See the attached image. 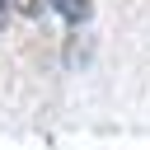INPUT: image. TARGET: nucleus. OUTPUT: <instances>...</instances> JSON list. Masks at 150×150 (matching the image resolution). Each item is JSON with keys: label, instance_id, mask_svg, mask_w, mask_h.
<instances>
[{"label": "nucleus", "instance_id": "obj_1", "mask_svg": "<svg viewBox=\"0 0 150 150\" xmlns=\"http://www.w3.org/2000/svg\"><path fill=\"white\" fill-rule=\"evenodd\" d=\"M56 5V14L66 19V23H80L84 14H89V0H52Z\"/></svg>", "mask_w": 150, "mask_h": 150}, {"label": "nucleus", "instance_id": "obj_2", "mask_svg": "<svg viewBox=\"0 0 150 150\" xmlns=\"http://www.w3.org/2000/svg\"><path fill=\"white\" fill-rule=\"evenodd\" d=\"M9 14H14V0H0V28L9 23Z\"/></svg>", "mask_w": 150, "mask_h": 150}]
</instances>
